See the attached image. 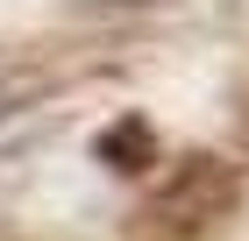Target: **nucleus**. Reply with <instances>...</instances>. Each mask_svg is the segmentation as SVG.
<instances>
[{
	"label": "nucleus",
	"instance_id": "2",
	"mask_svg": "<svg viewBox=\"0 0 249 241\" xmlns=\"http://www.w3.org/2000/svg\"><path fill=\"white\" fill-rule=\"evenodd\" d=\"M100 156H107L114 170H142V163H150V128H142V121L107 128V135H100Z\"/></svg>",
	"mask_w": 249,
	"mask_h": 241
},
{
	"label": "nucleus",
	"instance_id": "1",
	"mask_svg": "<svg viewBox=\"0 0 249 241\" xmlns=\"http://www.w3.org/2000/svg\"><path fill=\"white\" fill-rule=\"evenodd\" d=\"M235 206V170L221 163V156H185V163L157 185V199H150V220H164L171 234H192V227H207V220H221Z\"/></svg>",
	"mask_w": 249,
	"mask_h": 241
},
{
	"label": "nucleus",
	"instance_id": "3",
	"mask_svg": "<svg viewBox=\"0 0 249 241\" xmlns=\"http://www.w3.org/2000/svg\"><path fill=\"white\" fill-rule=\"evenodd\" d=\"M36 85H43L36 71H7V64H0V121H7L15 107H29V99H36Z\"/></svg>",
	"mask_w": 249,
	"mask_h": 241
}]
</instances>
